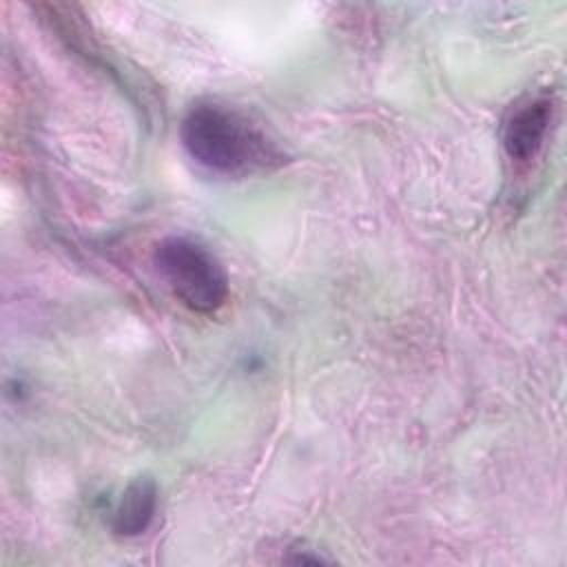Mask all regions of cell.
<instances>
[{"mask_svg":"<svg viewBox=\"0 0 567 567\" xmlns=\"http://www.w3.org/2000/svg\"><path fill=\"white\" fill-rule=\"evenodd\" d=\"M182 142L197 164L224 175H246L284 162L266 133L219 104L193 106L182 122Z\"/></svg>","mask_w":567,"mask_h":567,"instance_id":"1","label":"cell"},{"mask_svg":"<svg viewBox=\"0 0 567 567\" xmlns=\"http://www.w3.org/2000/svg\"><path fill=\"white\" fill-rule=\"evenodd\" d=\"M153 264L173 295L195 312H215L228 297V277L217 257L188 237L157 244Z\"/></svg>","mask_w":567,"mask_h":567,"instance_id":"2","label":"cell"},{"mask_svg":"<svg viewBox=\"0 0 567 567\" xmlns=\"http://www.w3.org/2000/svg\"><path fill=\"white\" fill-rule=\"evenodd\" d=\"M554 104L547 95H534L520 102L507 117L503 131V146L514 162H529L545 144Z\"/></svg>","mask_w":567,"mask_h":567,"instance_id":"3","label":"cell"},{"mask_svg":"<svg viewBox=\"0 0 567 567\" xmlns=\"http://www.w3.org/2000/svg\"><path fill=\"white\" fill-rule=\"evenodd\" d=\"M157 509V487L153 478L140 476L124 489L115 512L113 529L120 536H140L153 523Z\"/></svg>","mask_w":567,"mask_h":567,"instance_id":"4","label":"cell"}]
</instances>
